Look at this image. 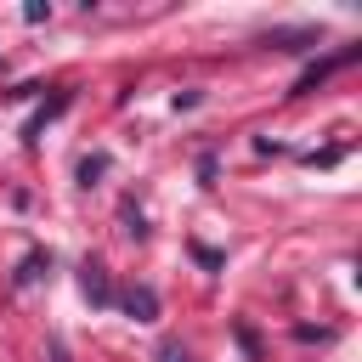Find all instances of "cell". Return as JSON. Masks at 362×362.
Segmentation results:
<instances>
[{"instance_id": "1", "label": "cell", "mask_w": 362, "mask_h": 362, "mask_svg": "<svg viewBox=\"0 0 362 362\" xmlns=\"http://www.w3.org/2000/svg\"><path fill=\"white\" fill-rule=\"evenodd\" d=\"M345 62H356V45H345V51H334V57H322V62H311L300 79H294V96H305V90H317L334 68H345Z\"/></svg>"}, {"instance_id": "2", "label": "cell", "mask_w": 362, "mask_h": 362, "mask_svg": "<svg viewBox=\"0 0 362 362\" xmlns=\"http://www.w3.org/2000/svg\"><path fill=\"white\" fill-rule=\"evenodd\" d=\"M113 300H119V311L136 317V322H153V317H158V294H153L147 283H136V288H124V294H113Z\"/></svg>"}, {"instance_id": "3", "label": "cell", "mask_w": 362, "mask_h": 362, "mask_svg": "<svg viewBox=\"0 0 362 362\" xmlns=\"http://www.w3.org/2000/svg\"><path fill=\"white\" fill-rule=\"evenodd\" d=\"M79 288H85V300H90V305H113V288H107V272H102L96 260H85V272H79Z\"/></svg>"}, {"instance_id": "4", "label": "cell", "mask_w": 362, "mask_h": 362, "mask_svg": "<svg viewBox=\"0 0 362 362\" xmlns=\"http://www.w3.org/2000/svg\"><path fill=\"white\" fill-rule=\"evenodd\" d=\"M40 266H51V255H28V260H23V272H17V283H34V277H40Z\"/></svg>"}, {"instance_id": "5", "label": "cell", "mask_w": 362, "mask_h": 362, "mask_svg": "<svg viewBox=\"0 0 362 362\" xmlns=\"http://www.w3.org/2000/svg\"><path fill=\"white\" fill-rule=\"evenodd\" d=\"M158 362H192V351H187V345H175V339H170V345H158Z\"/></svg>"}, {"instance_id": "6", "label": "cell", "mask_w": 362, "mask_h": 362, "mask_svg": "<svg viewBox=\"0 0 362 362\" xmlns=\"http://www.w3.org/2000/svg\"><path fill=\"white\" fill-rule=\"evenodd\" d=\"M102 170H107V158H85V164H79V181L90 187V175H102Z\"/></svg>"}, {"instance_id": "7", "label": "cell", "mask_w": 362, "mask_h": 362, "mask_svg": "<svg viewBox=\"0 0 362 362\" xmlns=\"http://www.w3.org/2000/svg\"><path fill=\"white\" fill-rule=\"evenodd\" d=\"M51 362H68V345L62 339H51Z\"/></svg>"}]
</instances>
